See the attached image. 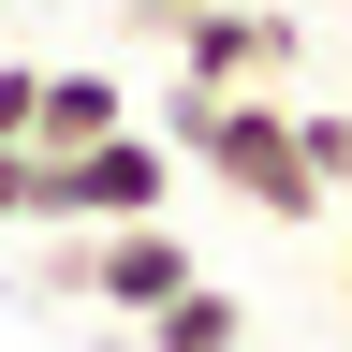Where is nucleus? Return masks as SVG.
<instances>
[{"instance_id":"obj_1","label":"nucleus","mask_w":352,"mask_h":352,"mask_svg":"<svg viewBox=\"0 0 352 352\" xmlns=\"http://www.w3.org/2000/svg\"><path fill=\"white\" fill-rule=\"evenodd\" d=\"M162 147H176V162H206L220 191L264 206V220H323V176H308L279 88H162Z\"/></svg>"},{"instance_id":"obj_2","label":"nucleus","mask_w":352,"mask_h":352,"mask_svg":"<svg viewBox=\"0 0 352 352\" xmlns=\"http://www.w3.org/2000/svg\"><path fill=\"white\" fill-rule=\"evenodd\" d=\"M176 147L162 132H88V147H30V235H103V220H162Z\"/></svg>"},{"instance_id":"obj_3","label":"nucleus","mask_w":352,"mask_h":352,"mask_svg":"<svg viewBox=\"0 0 352 352\" xmlns=\"http://www.w3.org/2000/svg\"><path fill=\"white\" fill-rule=\"evenodd\" d=\"M162 59H176V88H279L294 74V15L279 0H191L162 30Z\"/></svg>"},{"instance_id":"obj_4","label":"nucleus","mask_w":352,"mask_h":352,"mask_svg":"<svg viewBox=\"0 0 352 352\" xmlns=\"http://www.w3.org/2000/svg\"><path fill=\"white\" fill-rule=\"evenodd\" d=\"M176 279H206V264L176 250L162 220H103V235H74V250H59V294H88V308H118V323H147V308H162Z\"/></svg>"},{"instance_id":"obj_5","label":"nucleus","mask_w":352,"mask_h":352,"mask_svg":"<svg viewBox=\"0 0 352 352\" xmlns=\"http://www.w3.org/2000/svg\"><path fill=\"white\" fill-rule=\"evenodd\" d=\"M118 118H132V88L103 59H44L30 74V147H88V132H118Z\"/></svg>"},{"instance_id":"obj_6","label":"nucleus","mask_w":352,"mask_h":352,"mask_svg":"<svg viewBox=\"0 0 352 352\" xmlns=\"http://www.w3.org/2000/svg\"><path fill=\"white\" fill-rule=\"evenodd\" d=\"M147 352H250V308L220 294V279H176V294L147 308Z\"/></svg>"},{"instance_id":"obj_7","label":"nucleus","mask_w":352,"mask_h":352,"mask_svg":"<svg viewBox=\"0 0 352 352\" xmlns=\"http://www.w3.org/2000/svg\"><path fill=\"white\" fill-rule=\"evenodd\" d=\"M294 147H308V176H323V206L352 191V103H294Z\"/></svg>"},{"instance_id":"obj_8","label":"nucleus","mask_w":352,"mask_h":352,"mask_svg":"<svg viewBox=\"0 0 352 352\" xmlns=\"http://www.w3.org/2000/svg\"><path fill=\"white\" fill-rule=\"evenodd\" d=\"M30 74L44 59H0V147H30Z\"/></svg>"},{"instance_id":"obj_9","label":"nucleus","mask_w":352,"mask_h":352,"mask_svg":"<svg viewBox=\"0 0 352 352\" xmlns=\"http://www.w3.org/2000/svg\"><path fill=\"white\" fill-rule=\"evenodd\" d=\"M0 235H30V147H0Z\"/></svg>"},{"instance_id":"obj_10","label":"nucleus","mask_w":352,"mask_h":352,"mask_svg":"<svg viewBox=\"0 0 352 352\" xmlns=\"http://www.w3.org/2000/svg\"><path fill=\"white\" fill-rule=\"evenodd\" d=\"M323 220H338V294H352V191H338V206H323Z\"/></svg>"},{"instance_id":"obj_11","label":"nucleus","mask_w":352,"mask_h":352,"mask_svg":"<svg viewBox=\"0 0 352 352\" xmlns=\"http://www.w3.org/2000/svg\"><path fill=\"white\" fill-rule=\"evenodd\" d=\"M132 15H147V30H176V15H191V0H132Z\"/></svg>"}]
</instances>
